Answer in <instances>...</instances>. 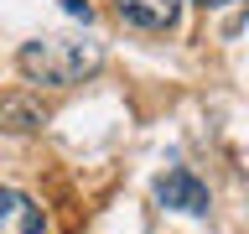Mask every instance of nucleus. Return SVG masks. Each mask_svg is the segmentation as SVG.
<instances>
[{
  "mask_svg": "<svg viewBox=\"0 0 249 234\" xmlns=\"http://www.w3.org/2000/svg\"><path fill=\"white\" fill-rule=\"evenodd\" d=\"M21 73L31 83H47V89H68V83H83V78L99 68V47L93 42H73V37H36V42L21 47Z\"/></svg>",
  "mask_w": 249,
  "mask_h": 234,
  "instance_id": "1",
  "label": "nucleus"
},
{
  "mask_svg": "<svg viewBox=\"0 0 249 234\" xmlns=\"http://www.w3.org/2000/svg\"><path fill=\"white\" fill-rule=\"evenodd\" d=\"M156 198L166 203V208H177V214H208V187H202L187 167L166 172V177L156 182Z\"/></svg>",
  "mask_w": 249,
  "mask_h": 234,
  "instance_id": "2",
  "label": "nucleus"
},
{
  "mask_svg": "<svg viewBox=\"0 0 249 234\" xmlns=\"http://www.w3.org/2000/svg\"><path fill=\"white\" fill-rule=\"evenodd\" d=\"M197 5H208V11H223V5H233V0H197Z\"/></svg>",
  "mask_w": 249,
  "mask_h": 234,
  "instance_id": "7",
  "label": "nucleus"
},
{
  "mask_svg": "<svg viewBox=\"0 0 249 234\" xmlns=\"http://www.w3.org/2000/svg\"><path fill=\"white\" fill-rule=\"evenodd\" d=\"M0 125L5 130H42L47 125V109L26 94H0Z\"/></svg>",
  "mask_w": 249,
  "mask_h": 234,
  "instance_id": "5",
  "label": "nucleus"
},
{
  "mask_svg": "<svg viewBox=\"0 0 249 234\" xmlns=\"http://www.w3.org/2000/svg\"><path fill=\"white\" fill-rule=\"evenodd\" d=\"M62 11H68V16H83V21H89V0H62Z\"/></svg>",
  "mask_w": 249,
  "mask_h": 234,
  "instance_id": "6",
  "label": "nucleus"
},
{
  "mask_svg": "<svg viewBox=\"0 0 249 234\" xmlns=\"http://www.w3.org/2000/svg\"><path fill=\"white\" fill-rule=\"evenodd\" d=\"M42 229H47L42 208H36L26 193L0 187V234H42Z\"/></svg>",
  "mask_w": 249,
  "mask_h": 234,
  "instance_id": "3",
  "label": "nucleus"
},
{
  "mask_svg": "<svg viewBox=\"0 0 249 234\" xmlns=\"http://www.w3.org/2000/svg\"><path fill=\"white\" fill-rule=\"evenodd\" d=\"M114 5H120V16L130 21V26H140V31H166V26H177V16H182L187 0H114Z\"/></svg>",
  "mask_w": 249,
  "mask_h": 234,
  "instance_id": "4",
  "label": "nucleus"
}]
</instances>
